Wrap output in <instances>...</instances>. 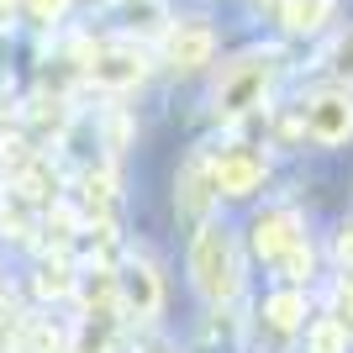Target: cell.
<instances>
[{"label":"cell","mask_w":353,"mask_h":353,"mask_svg":"<svg viewBox=\"0 0 353 353\" xmlns=\"http://www.w3.org/2000/svg\"><path fill=\"white\" fill-rule=\"evenodd\" d=\"M190 280H195V290L206 295V301H216V306L243 290V259H237V243H232L227 227L206 221V227L190 237Z\"/></svg>","instance_id":"6da1fadb"},{"label":"cell","mask_w":353,"mask_h":353,"mask_svg":"<svg viewBox=\"0 0 353 353\" xmlns=\"http://www.w3.org/2000/svg\"><path fill=\"white\" fill-rule=\"evenodd\" d=\"M280 74V53H243L237 63H227L216 79V111L221 117H248L259 111Z\"/></svg>","instance_id":"7a4b0ae2"},{"label":"cell","mask_w":353,"mask_h":353,"mask_svg":"<svg viewBox=\"0 0 353 353\" xmlns=\"http://www.w3.org/2000/svg\"><path fill=\"white\" fill-rule=\"evenodd\" d=\"M117 301H121V311H127V316H137V322L159 316V306H163V280H159V269L132 253V259L121 264V274H117Z\"/></svg>","instance_id":"3957f363"},{"label":"cell","mask_w":353,"mask_h":353,"mask_svg":"<svg viewBox=\"0 0 353 353\" xmlns=\"http://www.w3.org/2000/svg\"><path fill=\"white\" fill-rule=\"evenodd\" d=\"M85 74L101 90H132L137 79L148 74V59H143V48H137V43H101L95 53H90Z\"/></svg>","instance_id":"277c9868"},{"label":"cell","mask_w":353,"mask_h":353,"mask_svg":"<svg viewBox=\"0 0 353 353\" xmlns=\"http://www.w3.org/2000/svg\"><path fill=\"white\" fill-rule=\"evenodd\" d=\"M306 132L316 143H348L353 137V101L343 90H322L316 101H306Z\"/></svg>","instance_id":"5b68a950"},{"label":"cell","mask_w":353,"mask_h":353,"mask_svg":"<svg viewBox=\"0 0 353 353\" xmlns=\"http://www.w3.org/2000/svg\"><path fill=\"white\" fill-rule=\"evenodd\" d=\"M306 232H301V216L295 211H264V216L253 221V253L269 259V264H280L290 248H301Z\"/></svg>","instance_id":"8992f818"},{"label":"cell","mask_w":353,"mask_h":353,"mask_svg":"<svg viewBox=\"0 0 353 353\" xmlns=\"http://www.w3.org/2000/svg\"><path fill=\"white\" fill-rule=\"evenodd\" d=\"M211 48H216V37H211L206 21H174V27H169V43H163V59H169V69L190 74V69H201V63H211Z\"/></svg>","instance_id":"52a82bcc"},{"label":"cell","mask_w":353,"mask_h":353,"mask_svg":"<svg viewBox=\"0 0 353 353\" xmlns=\"http://www.w3.org/2000/svg\"><path fill=\"white\" fill-rule=\"evenodd\" d=\"M11 195L21 201V206H59V174H53V163L48 159H21L11 163Z\"/></svg>","instance_id":"ba28073f"},{"label":"cell","mask_w":353,"mask_h":353,"mask_svg":"<svg viewBox=\"0 0 353 353\" xmlns=\"http://www.w3.org/2000/svg\"><path fill=\"white\" fill-rule=\"evenodd\" d=\"M211 185H216V195L243 201V195H253L264 185V159H259V153H221V159L211 163Z\"/></svg>","instance_id":"9c48e42d"},{"label":"cell","mask_w":353,"mask_h":353,"mask_svg":"<svg viewBox=\"0 0 353 353\" xmlns=\"http://www.w3.org/2000/svg\"><path fill=\"white\" fill-rule=\"evenodd\" d=\"M79 201H85V216L111 221V211H117V174L105 163H90L79 174Z\"/></svg>","instance_id":"30bf717a"},{"label":"cell","mask_w":353,"mask_h":353,"mask_svg":"<svg viewBox=\"0 0 353 353\" xmlns=\"http://www.w3.org/2000/svg\"><path fill=\"white\" fill-rule=\"evenodd\" d=\"M32 290L43 295V301H69V295L79 290V274H74V264H69V259H48V264L37 269Z\"/></svg>","instance_id":"8fae6325"},{"label":"cell","mask_w":353,"mask_h":353,"mask_svg":"<svg viewBox=\"0 0 353 353\" xmlns=\"http://www.w3.org/2000/svg\"><path fill=\"white\" fill-rule=\"evenodd\" d=\"M285 32H316L332 21V0H280Z\"/></svg>","instance_id":"7c38bea8"},{"label":"cell","mask_w":353,"mask_h":353,"mask_svg":"<svg viewBox=\"0 0 353 353\" xmlns=\"http://www.w3.org/2000/svg\"><path fill=\"white\" fill-rule=\"evenodd\" d=\"M211 195H216V185H211V163H206V159H190V169H185V195H179V206L201 216V211L211 206Z\"/></svg>","instance_id":"4fadbf2b"},{"label":"cell","mask_w":353,"mask_h":353,"mask_svg":"<svg viewBox=\"0 0 353 353\" xmlns=\"http://www.w3.org/2000/svg\"><path fill=\"white\" fill-rule=\"evenodd\" d=\"M264 316H269V327H274V332H295V327H301V316H306V295H295V290L269 295Z\"/></svg>","instance_id":"5bb4252c"},{"label":"cell","mask_w":353,"mask_h":353,"mask_svg":"<svg viewBox=\"0 0 353 353\" xmlns=\"http://www.w3.org/2000/svg\"><path fill=\"white\" fill-rule=\"evenodd\" d=\"M21 353H63V332L48 316H27L21 322Z\"/></svg>","instance_id":"9a60e30c"},{"label":"cell","mask_w":353,"mask_h":353,"mask_svg":"<svg viewBox=\"0 0 353 353\" xmlns=\"http://www.w3.org/2000/svg\"><path fill=\"white\" fill-rule=\"evenodd\" d=\"M306 348L311 353H348V322L343 316H327L306 332Z\"/></svg>","instance_id":"2e32d148"},{"label":"cell","mask_w":353,"mask_h":353,"mask_svg":"<svg viewBox=\"0 0 353 353\" xmlns=\"http://www.w3.org/2000/svg\"><path fill=\"white\" fill-rule=\"evenodd\" d=\"M0 232L16 237V243H32V232H37V221H32V206H21L16 195H6V201H0Z\"/></svg>","instance_id":"e0dca14e"},{"label":"cell","mask_w":353,"mask_h":353,"mask_svg":"<svg viewBox=\"0 0 353 353\" xmlns=\"http://www.w3.org/2000/svg\"><path fill=\"white\" fill-rule=\"evenodd\" d=\"M43 232H48V243H53V248H63V243L79 232V216H74L69 206H48V211H43Z\"/></svg>","instance_id":"ac0fdd59"},{"label":"cell","mask_w":353,"mask_h":353,"mask_svg":"<svg viewBox=\"0 0 353 353\" xmlns=\"http://www.w3.org/2000/svg\"><path fill=\"white\" fill-rule=\"evenodd\" d=\"M280 269H285V274H290V280H301V274H311V248H306V243H301V248H290V253H285V259H280Z\"/></svg>","instance_id":"d6986e66"},{"label":"cell","mask_w":353,"mask_h":353,"mask_svg":"<svg viewBox=\"0 0 353 353\" xmlns=\"http://www.w3.org/2000/svg\"><path fill=\"white\" fill-rule=\"evenodd\" d=\"M27 11L37 16V21H59V16L69 11V0H27Z\"/></svg>","instance_id":"ffe728a7"},{"label":"cell","mask_w":353,"mask_h":353,"mask_svg":"<svg viewBox=\"0 0 353 353\" xmlns=\"http://www.w3.org/2000/svg\"><path fill=\"white\" fill-rule=\"evenodd\" d=\"M332 69H338L343 79H353V32H348V37H343L338 48H332Z\"/></svg>","instance_id":"44dd1931"},{"label":"cell","mask_w":353,"mask_h":353,"mask_svg":"<svg viewBox=\"0 0 353 353\" xmlns=\"http://www.w3.org/2000/svg\"><path fill=\"white\" fill-rule=\"evenodd\" d=\"M338 259H343V264H353V227H343V232H338Z\"/></svg>","instance_id":"7402d4cb"},{"label":"cell","mask_w":353,"mask_h":353,"mask_svg":"<svg viewBox=\"0 0 353 353\" xmlns=\"http://www.w3.org/2000/svg\"><path fill=\"white\" fill-rule=\"evenodd\" d=\"M343 322H353V280L343 285Z\"/></svg>","instance_id":"603a6c76"},{"label":"cell","mask_w":353,"mask_h":353,"mask_svg":"<svg viewBox=\"0 0 353 353\" xmlns=\"http://www.w3.org/2000/svg\"><path fill=\"white\" fill-rule=\"evenodd\" d=\"M0 6H11V0H0Z\"/></svg>","instance_id":"cb8c5ba5"},{"label":"cell","mask_w":353,"mask_h":353,"mask_svg":"<svg viewBox=\"0 0 353 353\" xmlns=\"http://www.w3.org/2000/svg\"><path fill=\"white\" fill-rule=\"evenodd\" d=\"M0 353H6V343H0Z\"/></svg>","instance_id":"d4e9b609"},{"label":"cell","mask_w":353,"mask_h":353,"mask_svg":"<svg viewBox=\"0 0 353 353\" xmlns=\"http://www.w3.org/2000/svg\"><path fill=\"white\" fill-rule=\"evenodd\" d=\"M153 353H159V348H153Z\"/></svg>","instance_id":"484cf974"}]
</instances>
